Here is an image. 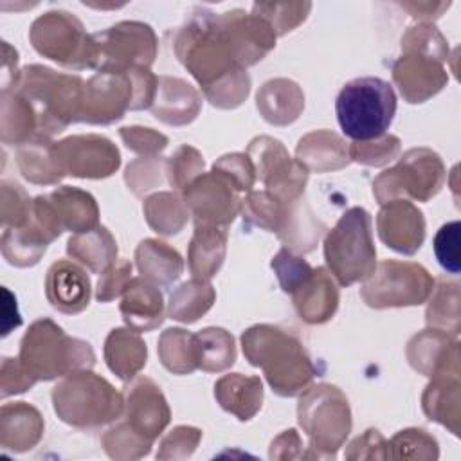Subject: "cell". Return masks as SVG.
<instances>
[{"instance_id": "23", "label": "cell", "mask_w": 461, "mask_h": 461, "mask_svg": "<svg viewBox=\"0 0 461 461\" xmlns=\"http://www.w3.org/2000/svg\"><path fill=\"white\" fill-rule=\"evenodd\" d=\"M459 344L445 331L425 330L407 344V358L411 366L425 376L459 375Z\"/></svg>"}, {"instance_id": "20", "label": "cell", "mask_w": 461, "mask_h": 461, "mask_svg": "<svg viewBox=\"0 0 461 461\" xmlns=\"http://www.w3.org/2000/svg\"><path fill=\"white\" fill-rule=\"evenodd\" d=\"M126 423L148 441H153L169 423V407L160 387L146 376L135 378L124 391Z\"/></svg>"}, {"instance_id": "35", "label": "cell", "mask_w": 461, "mask_h": 461, "mask_svg": "<svg viewBox=\"0 0 461 461\" xmlns=\"http://www.w3.org/2000/svg\"><path fill=\"white\" fill-rule=\"evenodd\" d=\"M16 164L22 176L32 184H58L65 176L54 153V142L43 135H36L18 148Z\"/></svg>"}, {"instance_id": "10", "label": "cell", "mask_w": 461, "mask_h": 461, "mask_svg": "<svg viewBox=\"0 0 461 461\" xmlns=\"http://www.w3.org/2000/svg\"><path fill=\"white\" fill-rule=\"evenodd\" d=\"M443 180L445 167L439 155L429 148H412L403 153L394 167L376 176L373 193L380 205L402 194L427 202L441 189Z\"/></svg>"}, {"instance_id": "50", "label": "cell", "mask_w": 461, "mask_h": 461, "mask_svg": "<svg viewBox=\"0 0 461 461\" xmlns=\"http://www.w3.org/2000/svg\"><path fill=\"white\" fill-rule=\"evenodd\" d=\"M32 212V202L22 185L14 182H2V223L4 229L22 227Z\"/></svg>"}, {"instance_id": "13", "label": "cell", "mask_w": 461, "mask_h": 461, "mask_svg": "<svg viewBox=\"0 0 461 461\" xmlns=\"http://www.w3.org/2000/svg\"><path fill=\"white\" fill-rule=\"evenodd\" d=\"M247 155L254 164L256 176H259L268 193L283 202L301 198L308 180V169L288 155L281 140L267 135L256 137L249 144Z\"/></svg>"}, {"instance_id": "43", "label": "cell", "mask_w": 461, "mask_h": 461, "mask_svg": "<svg viewBox=\"0 0 461 461\" xmlns=\"http://www.w3.org/2000/svg\"><path fill=\"white\" fill-rule=\"evenodd\" d=\"M198 369L220 373L230 367L236 360L234 339L223 328H205L196 333Z\"/></svg>"}, {"instance_id": "2", "label": "cell", "mask_w": 461, "mask_h": 461, "mask_svg": "<svg viewBox=\"0 0 461 461\" xmlns=\"http://www.w3.org/2000/svg\"><path fill=\"white\" fill-rule=\"evenodd\" d=\"M247 360L261 367L279 396L301 394L317 375L303 342L290 331L272 324H256L241 335Z\"/></svg>"}, {"instance_id": "15", "label": "cell", "mask_w": 461, "mask_h": 461, "mask_svg": "<svg viewBox=\"0 0 461 461\" xmlns=\"http://www.w3.org/2000/svg\"><path fill=\"white\" fill-rule=\"evenodd\" d=\"M54 153L63 173L77 178H104L121 166V153L115 144L95 133L70 135L54 142Z\"/></svg>"}, {"instance_id": "3", "label": "cell", "mask_w": 461, "mask_h": 461, "mask_svg": "<svg viewBox=\"0 0 461 461\" xmlns=\"http://www.w3.org/2000/svg\"><path fill=\"white\" fill-rule=\"evenodd\" d=\"M13 88L31 103L38 121V135L50 137L79 121L85 83L76 74L27 65L20 70Z\"/></svg>"}, {"instance_id": "41", "label": "cell", "mask_w": 461, "mask_h": 461, "mask_svg": "<svg viewBox=\"0 0 461 461\" xmlns=\"http://www.w3.org/2000/svg\"><path fill=\"white\" fill-rule=\"evenodd\" d=\"M290 205L292 202H283L268 191H252L241 200L243 221L279 234L286 223Z\"/></svg>"}, {"instance_id": "14", "label": "cell", "mask_w": 461, "mask_h": 461, "mask_svg": "<svg viewBox=\"0 0 461 461\" xmlns=\"http://www.w3.org/2000/svg\"><path fill=\"white\" fill-rule=\"evenodd\" d=\"M63 232L45 194L32 200V212L25 225L4 229L2 254L14 267H32L40 261L47 245Z\"/></svg>"}, {"instance_id": "5", "label": "cell", "mask_w": 461, "mask_h": 461, "mask_svg": "<svg viewBox=\"0 0 461 461\" xmlns=\"http://www.w3.org/2000/svg\"><path fill=\"white\" fill-rule=\"evenodd\" d=\"M335 112L346 137L355 142L373 140L389 130L396 113V95L380 77H357L339 92Z\"/></svg>"}, {"instance_id": "40", "label": "cell", "mask_w": 461, "mask_h": 461, "mask_svg": "<svg viewBox=\"0 0 461 461\" xmlns=\"http://www.w3.org/2000/svg\"><path fill=\"white\" fill-rule=\"evenodd\" d=\"M158 357L166 369L175 375H187L198 369L196 335L182 330L169 328L158 339Z\"/></svg>"}, {"instance_id": "12", "label": "cell", "mask_w": 461, "mask_h": 461, "mask_svg": "<svg viewBox=\"0 0 461 461\" xmlns=\"http://www.w3.org/2000/svg\"><path fill=\"white\" fill-rule=\"evenodd\" d=\"M95 43L94 68L99 72H126L149 68L157 56V36L148 23L119 22L92 34Z\"/></svg>"}, {"instance_id": "58", "label": "cell", "mask_w": 461, "mask_h": 461, "mask_svg": "<svg viewBox=\"0 0 461 461\" xmlns=\"http://www.w3.org/2000/svg\"><path fill=\"white\" fill-rule=\"evenodd\" d=\"M450 4H432V2H409V4H402L403 9H407L414 18L420 20H430V18H438L441 16V13L445 9H448Z\"/></svg>"}, {"instance_id": "47", "label": "cell", "mask_w": 461, "mask_h": 461, "mask_svg": "<svg viewBox=\"0 0 461 461\" xmlns=\"http://www.w3.org/2000/svg\"><path fill=\"white\" fill-rule=\"evenodd\" d=\"M402 52H420L439 61L448 58V47L443 34L429 22H421L407 29L402 38Z\"/></svg>"}, {"instance_id": "33", "label": "cell", "mask_w": 461, "mask_h": 461, "mask_svg": "<svg viewBox=\"0 0 461 461\" xmlns=\"http://www.w3.org/2000/svg\"><path fill=\"white\" fill-rule=\"evenodd\" d=\"M146 357L148 349L139 331L115 328L106 337L104 360L121 380H131L146 366Z\"/></svg>"}, {"instance_id": "51", "label": "cell", "mask_w": 461, "mask_h": 461, "mask_svg": "<svg viewBox=\"0 0 461 461\" xmlns=\"http://www.w3.org/2000/svg\"><path fill=\"white\" fill-rule=\"evenodd\" d=\"M212 171L223 175L238 189V193L250 191L256 180V169L247 153H229L220 157L214 162Z\"/></svg>"}, {"instance_id": "28", "label": "cell", "mask_w": 461, "mask_h": 461, "mask_svg": "<svg viewBox=\"0 0 461 461\" xmlns=\"http://www.w3.org/2000/svg\"><path fill=\"white\" fill-rule=\"evenodd\" d=\"M304 108V94L297 83L277 77L267 81L258 92V110L270 124L294 122Z\"/></svg>"}, {"instance_id": "9", "label": "cell", "mask_w": 461, "mask_h": 461, "mask_svg": "<svg viewBox=\"0 0 461 461\" xmlns=\"http://www.w3.org/2000/svg\"><path fill=\"white\" fill-rule=\"evenodd\" d=\"M299 423L310 438V445L333 452L351 430V412L342 391L330 384H319L303 391L297 405Z\"/></svg>"}, {"instance_id": "17", "label": "cell", "mask_w": 461, "mask_h": 461, "mask_svg": "<svg viewBox=\"0 0 461 461\" xmlns=\"http://www.w3.org/2000/svg\"><path fill=\"white\" fill-rule=\"evenodd\" d=\"M184 202L194 223L227 227L241 211L238 189L220 173H202L184 189Z\"/></svg>"}, {"instance_id": "11", "label": "cell", "mask_w": 461, "mask_h": 461, "mask_svg": "<svg viewBox=\"0 0 461 461\" xmlns=\"http://www.w3.org/2000/svg\"><path fill=\"white\" fill-rule=\"evenodd\" d=\"M434 279L418 263L387 259L375 267L360 288V297L371 308L416 306L429 299Z\"/></svg>"}, {"instance_id": "42", "label": "cell", "mask_w": 461, "mask_h": 461, "mask_svg": "<svg viewBox=\"0 0 461 461\" xmlns=\"http://www.w3.org/2000/svg\"><path fill=\"white\" fill-rule=\"evenodd\" d=\"M144 216L158 234H176L189 218L185 202L175 193H155L144 200Z\"/></svg>"}, {"instance_id": "49", "label": "cell", "mask_w": 461, "mask_h": 461, "mask_svg": "<svg viewBox=\"0 0 461 461\" xmlns=\"http://www.w3.org/2000/svg\"><path fill=\"white\" fill-rule=\"evenodd\" d=\"M400 151V139L394 135H382L366 142H353L349 146V158L366 166H384L396 158Z\"/></svg>"}, {"instance_id": "38", "label": "cell", "mask_w": 461, "mask_h": 461, "mask_svg": "<svg viewBox=\"0 0 461 461\" xmlns=\"http://www.w3.org/2000/svg\"><path fill=\"white\" fill-rule=\"evenodd\" d=\"M38 135V121L31 103L14 88L2 90V142L25 144Z\"/></svg>"}, {"instance_id": "48", "label": "cell", "mask_w": 461, "mask_h": 461, "mask_svg": "<svg viewBox=\"0 0 461 461\" xmlns=\"http://www.w3.org/2000/svg\"><path fill=\"white\" fill-rule=\"evenodd\" d=\"M167 180L175 189H185L196 176L203 173V157L198 149L184 144L166 162Z\"/></svg>"}, {"instance_id": "21", "label": "cell", "mask_w": 461, "mask_h": 461, "mask_svg": "<svg viewBox=\"0 0 461 461\" xmlns=\"http://www.w3.org/2000/svg\"><path fill=\"white\" fill-rule=\"evenodd\" d=\"M391 72L400 94L407 103L427 101L448 81L443 61L420 52H403L393 63Z\"/></svg>"}, {"instance_id": "22", "label": "cell", "mask_w": 461, "mask_h": 461, "mask_svg": "<svg viewBox=\"0 0 461 461\" xmlns=\"http://www.w3.org/2000/svg\"><path fill=\"white\" fill-rule=\"evenodd\" d=\"M90 277L70 259H59L50 265L45 276L47 301L61 313H79L90 303Z\"/></svg>"}, {"instance_id": "55", "label": "cell", "mask_w": 461, "mask_h": 461, "mask_svg": "<svg viewBox=\"0 0 461 461\" xmlns=\"http://www.w3.org/2000/svg\"><path fill=\"white\" fill-rule=\"evenodd\" d=\"M160 166H164V162L158 160L157 157H142V158L131 162L126 167V175H124L128 187L135 194H142V193L153 189L157 184H160V175H148V173L158 169Z\"/></svg>"}, {"instance_id": "34", "label": "cell", "mask_w": 461, "mask_h": 461, "mask_svg": "<svg viewBox=\"0 0 461 461\" xmlns=\"http://www.w3.org/2000/svg\"><path fill=\"white\" fill-rule=\"evenodd\" d=\"M135 261L140 276L158 286H169L184 270L180 254L167 243L151 238L139 243Z\"/></svg>"}, {"instance_id": "19", "label": "cell", "mask_w": 461, "mask_h": 461, "mask_svg": "<svg viewBox=\"0 0 461 461\" xmlns=\"http://www.w3.org/2000/svg\"><path fill=\"white\" fill-rule=\"evenodd\" d=\"M380 240L393 250L414 254L425 238V220L421 211L405 198H394L382 203L376 216Z\"/></svg>"}, {"instance_id": "24", "label": "cell", "mask_w": 461, "mask_h": 461, "mask_svg": "<svg viewBox=\"0 0 461 461\" xmlns=\"http://www.w3.org/2000/svg\"><path fill=\"white\" fill-rule=\"evenodd\" d=\"M121 315L124 322L135 331H149L164 321V297L162 292L151 281L131 277L122 292Z\"/></svg>"}, {"instance_id": "44", "label": "cell", "mask_w": 461, "mask_h": 461, "mask_svg": "<svg viewBox=\"0 0 461 461\" xmlns=\"http://www.w3.org/2000/svg\"><path fill=\"white\" fill-rule=\"evenodd\" d=\"M427 324L434 330L457 335L459 333V285L441 281L429 308Z\"/></svg>"}, {"instance_id": "37", "label": "cell", "mask_w": 461, "mask_h": 461, "mask_svg": "<svg viewBox=\"0 0 461 461\" xmlns=\"http://www.w3.org/2000/svg\"><path fill=\"white\" fill-rule=\"evenodd\" d=\"M425 414L457 434L459 423V375H438L423 393Z\"/></svg>"}, {"instance_id": "59", "label": "cell", "mask_w": 461, "mask_h": 461, "mask_svg": "<svg viewBox=\"0 0 461 461\" xmlns=\"http://www.w3.org/2000/svg\"><path fill=\"white\" fill-rule=\"evenodd\" d=\"M2 294H4V328H2V335L5 337V335H9V331L13 328H18L22 324V317H20V313H14V319L11 317L13 315L11 310L18 312L16 297L5 286L2 288Z\"/></svg>"}, {"instance_id": "7", "label": "cell", "mask_w": 461, "mask_h": 461, "mask_svg": "<svg viewBox=\"0 0 461 461\" xmlns=\"http://www.w3.org/2000/svg\"><path fill=\"white\" fill-rule=\"evenodd\" d=\"M324 259L333 277L349 286L366 281L376 267L371 214L364 207L348 209L324 240Z\"/></svg>"}, {"instance_id": "46", "label": "cell", "mask_w": 461, "mask_h": 461, "mask_svg": "<svg viewBox=\"0 0 461 461\" xmlns=\"http://www.w3.org/2000/svg\"><path fill=\"white\" fill-rule=\"evenodd\" d=\"M270 267L276 272L283 292H286L290 295L295 294L313 274L312 265L304 258L292 252L290 249H281L274 256Z\"/></svg>"}, {"instance_id": "4", "label": "cell", "mask_w": 461, "mask_h": 461, "mask_svg": "<svg viewBox=\"0 0 461 461\" xmlns=\"http://www.w3.org/2000/svg\"><path fill=\"white\" fill-rule=\"evenodd\" d=\"M20 362L38 382L90 369L95 355L88 342L68 337L50 319H40L29 326L20 342Z\"/></svg>"}, {"instance_id": "30", "label": "cell", "mask_w": 461, "mask_h": 461, "mask_svg": "<svg viewBox=\"0 0 461 461\" xmlns=\"http://www.w3.org/2000/svg\"><path fill=\"white\" fill-rule=\"evenodd\" d=\"M297 160L310 171L324 173L339 169L349 162V146L344 140L330 131L317 130L304 135L297 144Z\"/></svg>"}, {"instance_id": "16", "label": "cell", "mask_w": 461, "mask_h": 461, "mask_svg": "<svg viewBox=\"0 0 461 461\" xmlns=\"http://www.w3.org/2000/svg\"><path fill=\"white\" fill-rule=\"evenodd\" d=\"M135 86L130 72H97L83 88L79 121L90 124H112L131 110Z\"/></svg>"}, {"instance_id": "29", "label": "cell", "mask_w": 461, "mask_h": 461, "mask_svg": "<svg viewBox=\"0 0 461 461\" xmlns=\"http://www.w3.org/2000/svg\"><path fill=\"white\" fill-rule=\"evenodd\" d=\"M214 396L227 412L245 421L261 409L263 384L259 376L230 373L214 384Z\"/></svg>"}, {"instance_id": "31", "label": "cell", "mask_w": 461, "mask_h": 461, "mask_svg": "<svg viewBox=\"0 0 461 461\" xmlns=\"http://www.w3.org/2000/svg\"><path fill=\"white\" fill-rule=\"evenodd\" d=\"M43 432V420L40 412L25 403H9L0 412V441L4 448L23 452L32 448Z\"/></svg>"}, {"instance_id": "1", "label": "cell", "mask_w": 461, "mask_h": 461, "mask_svg": "<svg viewBox=\"0 0 461 461\" xmlns=\"http://www.w3.org/2000/svg\"><path fill=\"white\" fill-rule=\"evenodd\" d=\"M173 49L182 65L200 83L211 104L236 108L247 99L250 77L247 68L236 63L218 14L196 9L175 32Z\"/></svg>"}, {"instance_id": "25", "label": "cell", "mask_w": 461, "mask_h": 461, "mask_svg": "<svg viewBox=\"0 0 461 461\" xmlns=\"http://www.w3.org/2000/svg\"><path fill=\"white\" fill-rule=\"evenodd\" d=\"M200 94L184 79L160 76L151 113L171 126L191 122L200 112Z\"/></svg>"}, {"instance_id": "53", "label": "cell", "mask_w": 461, "mask_h": 461, "mask_svg": "<svg viewBox=\"0 0 461 461\" xmlns=\"http://www.w3.org/2000/svg\"><path fill=\"white\" fill-rule=\"evenodd\" d=\"M119 135L128 149L140 153L144 157H155L167 146V137L151 128L126 126L119 130Z\"/></svg>"}, {"instance_id": "52", "label": "cell", "mask_w": 461, "mask_h": 461, "mask_svg": "<svg viewBox=\"0 0 461 461\" xmlns=\"http://www.w3.org/2000/svg\"><path fill=\"white\" fill-rule=\"evenodd\" d=\"M434 254L439 265L450 272L457 274L461 267L459 259V221L445 223L434 236Z\"/></svg>"}, {"instance_id": "54", "label": "cell", "mask_w": 461, "mask_h": 461, "mask_svg": "<svg viewBox=\"0 0 461 461\" xmlns=\"http://www.w3.org/2000/svg\"><path fill=\"white\" fill-rule=\"evenodd\" d=\"M131 263L126 259L115 261L112 267H108L99 281H97V292L95 297L99 303H108L119 295H122L124 288L128 286L131 279Z\"/></svg>"}, {"instance_id": "6", "label": "cell", "mask_w": 461, "mask_h": 461, "mask_svg": "<svg viewBox=\"0 0 461 461\" xmlns=\"http://www.w3.org/2000/svg\"><path fill=\"white\" fill-rule=\"evenodd\" d=\"M56 414L68 425L79 429L99 427L117 420L122 414L124 400L108 380L79 369L67 375L52 389Z\"/></svg>"}, {"instance_id": "32", "label": "cell", "mask_w": 461, "mask_h": 461, "mask_svg": "<svg viewBox=\"0 0 461 461\" xmlns=\"http://www.w3.org/2000/svg\"><path fill=\"white\" fill-rule=\"evenodd\" d=\"M227 230L218 225L194 223V234L189 243V270L198 279H211L221 267L225 258Z\"/></svg>"}, {"instance_id": "26", "label": "cell", "mask_w": 461, "mask_h": 461, "mask_svg": "<svg viewBox=\"0 0 461 461\" xmlns=\"http://www.w3.org/2000/svg\"><path fill=\"white\" fill-rule=\"evenodd\" d=\"M294 306L299 317L308 324H321L330 321L339 306V290L331 274L324 267L313 268L310 279L292 294Z\"/></svg>"}, {"instance_id": "45", "label": "cell", "mask_w": 461, "mask_h": 461, "mask_svg": "<svg viewBox=\"0 0 461 461\" xmlns=\"http://www.w3.org/2000/svg\"><path fill=\"white\" fill-rule=\"evenodd\" d=\"M310 9V2H258L252 5V13L265 18L274 29L276 36L294 31L301 22L306 20Z\"/></svg>"}, {"instance_id": "18", "label": "cell", "mask_w": 461, "mask_h": 461, "mask_svg": "<svg viewBox=\"0 0 461 461\" xmlns=\"http://www.w3.org/2000/svg\"><path fill=\"white\" fill-rule=\"evenodd\" d=\"M218 20L236 63L243 68L256 65L276 47L274 29L256 13L232 9L218 14Z\"/></svg>"}, {"instance_id": "27", "label": "cell", "mask_w": 461, "mask_h": 461, "mask_svg": "<svg viewBox=\"0 0 461 461\" xmlns=\"http://www.w3.org/2000/svg\"><path fill=\"white\" fill-rule=\"evenodd\" d=\"M47 198L63 230L81 234L99 227V209L90 193L61 185L49 193Z\"/></svg>"}, {"instance_id": "36", "label": "cell", "mask_w": 461, "mask_h": 461, "mask_svg": "<svg viewBox=\"0 0 461 461\" xmlns=\"http://www.w3.org/2000/svg\"><path fill=\"white\" fill-rule=\"evenodd\" d=\"M67 254L85 265L88 270L103 274L117 261V243L103 225L76 234L67 243Z\"/></svg>"}, {"instance_id": "57", "label": "cell", "mask_w": 461, "mask_h": 461, "mask_svg": "<svg viewBox=\"0 0 461 461\" xmlns=\"http://www.w3.org/2000/svg\"><path fill=\"white\" fill-rule=\"evenodd\" d=\"M200 436H202V432H200L198 429L180 425V427H176L175 430H171V432L164 438V441L160 443V447H162V448H166V447H175V450L169 454V457H175V456H176V450H182V456H189V454L194 450V447L198 445Z\"/></svg>"}, {"instance_id": "8", "label": "cell", "mask_w": 461, "mask_h": 461, "mask_svg": "<svg viewBox=\"0 0 461 461\" xmlns=\"http://www.w3.org/2000/svg\"><path fill=\"white\" fill-rule=\"evenodd\" d=\"M32 47L45 58L68 68H94L95 43L83 23L67 11H49L31 25Z\"/></svg>"}, {"instance_id": "56", "label": "cell", "mask_w": 461, "mask_h": 461, "mask_svg": "<svg viewBox=\"0 0 461 461\" xmlns=\"http://www.w3.org/2000/svg\"><path fill=\"white\" fill-rule=\"evenodd\" d=\"M36 380L27 373L22 366L20 358H4L2 362V396L7 398L9 394L23 393L32 387Z\"/></svg>"}, {"instance_id": "39", "label": "cell", "mask_w": 461, "mask_h": 461, "mask_svg": "<svg viewBox=\"0 0 461 461\" xmlns=\"http://www.w3.org/2000/svg\"><path fill=\"white\" fill-rule=\"evenodd\" d=\"M216 292L205 281L193 277L182 283L169 297V317L185 324L198 321L214 303Z\"/></svg>"}]
</instances>
